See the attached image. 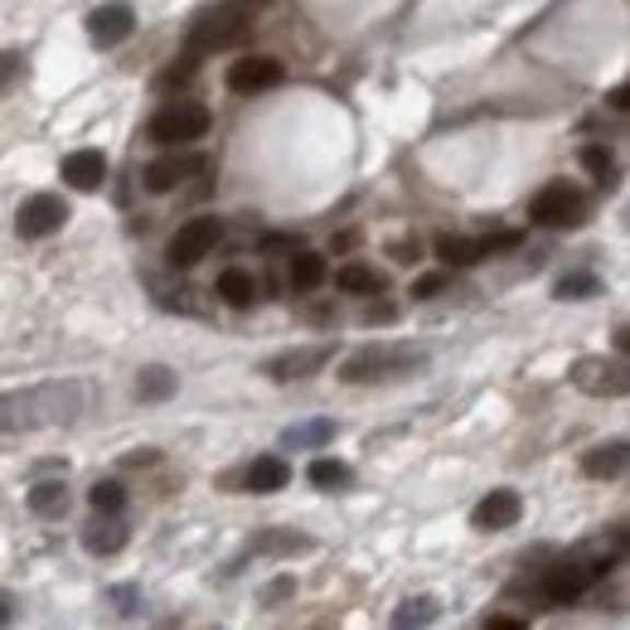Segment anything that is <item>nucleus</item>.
Listing matches in <instances>:
<instances>
[{"label": "nucleus", "mask_w": 630, "mask_h": 630, "mask_svg": "<svg viewBox=\"0 0 630 630\" xmlns=\"http://www.w3.org/2000/svg\"><path fill=\"white\" fill-rule=\"evenodd\" d=\"M582 165H587L602 185H611V179H616V161H611V151H606V145H587V151H582Z\"/></svg>", "instance_id": "nucleus-30"}, {"label": "nucleus", "mask_w": 630, "mask_h": 630, "mask_svg": "<svg viewBox=\"0 0 630 630\" xmlns=\"http://www.w3.org/2000/svg\"><path fill=\"white\" fill-rule=\"evenodd\" d=\"M253 35V25H247V15L238 5L233 10H205V15H195V25H189V54H219V49H238Z\"/></svg>", "instance_id": "nucleus-3"}, {"label": "nucleus", "mask_w": 630, "mask_h": 630, "mask_svg": "<svg viewBox=\"0 0 630 630\" xmlns=\"http://www.w3.org/2000/svg\"><path fill=\"white\" fill-rule=\"evenodd\" d=\"M205 131H209V107H199V103H165L151 117L145 137H151L155 145H185V141H199Z\"/></svg>", "instance_id": "nucleus-4"}, {"label": "nucleus", "mask_w": 630, "mask_h": 630, "mask_svg": "<svg viewBox=\"0 0 630 630\" xmlns=\"http://www.w3.org/2000/svg\"><path fill=\"white\" fill-rule=\"evenodd\" d=\"M306 476H311V486H315V490H345V486L354 480V470L345 466V460H335V456H315Z\"/></svg>", "instance_id": "nucleus-23"}, {"label": "nucleus", "mask_w": 630, "mask_h": 630, "mask_svg": "<svg viewBox=\"0 0 630 630\" xmlns=\"http://www.w3.org/2000/svg\"><path fill=\"white\" fill-rule=\"evenodd\" d=\"M291 592H296V578H277V582H272V587H267V592H262V606H277V602H287V596H291Z\"/></svg>", "instance_id": "nucleus-33"}, {"label": "nucleus", "mask_w": 630, "mask_h": 630, "mask_svg": "<svg viewBox=\"0 0 630 630\" xmlns=\"http://www.w3.org/2000/svg\"><path fill=\"white\" fill-rule=\"evenodd\" d=\"M606 103H611V112H626V107H630V88H626V83H616Z\"/></svg>", "instance_id": "nucleus-36"}, {"label": "nucleus", "mask_w": 630, "mask_h": 630, "mask_svg": "<svg viewBox=\"0 0 630 630\" xmlns=\"http://www.w3.org/2000/svg\"><path fill=\"white\" fill-rule=\"evenodd\" d=\"M582 213H587V199L578 195V189L568 185V179H553V185H544L534 195V205H528V219L544 223V229H578Z\"/></svg>", "instance_id": "nucleus-5"}, {"label": "nucleus", "mask_w": 630, "mask_h": 630, "mask_svg": "<svg viewBox=\"0 0 630 630\" xmlns=\"http://www.w3.org/2000/svg\"><path fill=\"white\" fill-rule=\"evenodd\" d=\"M63 179H69L73 189H103L107 155L103 151H73V155H63Z\"/></svg>", "instance_id": "nucleus-14"}, {"label": "nucleus", "mask_w": 630, "mask_h": 630, "mask_svg": "<svg viewBox=\"0 0 630 630\" xmlns=\"http://www.w3.org/2000/svg\"><path fill=\"white\" fill-rule=\"evenodd\" d=\"M88 408V388L78 378H49V384L0 393V432H44V427H69Z\"/></svg>", "instance_id": "nucleus-1"}, {"label": "nucleus", "mask_w": 630, "mask_h": 630, "mask_svg": "<svg viewBox=\"0 0 630 630\" xmlns=\"http://www.w3.org/2000/svg\"><path fill=\"white\" fill-rule=\"evenodd\" d=\"M442 287H446V277H442V272H427V277L412 281V296H418V301H432Z\"/></svg>", "instance_id": "nucleus-32"}, {"label": "nucleus", "mask_w": 630, "mask_h": 630, "mask_svg": "<svg viewBox=\"0 0 630 630\" xmlns=\"http://www.w3.org/2000/svg\"><path fill=\"white\" fill-rule=\"evenodd\" d=\"M63 223H69V205H63L59 195H30L15 213L20 238H49V233H59Z\"/></svg>", "instance_id": "nucleus-9"}, {"label": "nucleus", "mask_w": 630, "mask_h": 630, "mask_svg": "<svg viewBox=\"0 0 630 630\" xmlns=\"http://www.w3.org/2000/svg\"><path fill=\"white\" fill-rule=\"evenodd\" d=\"M393 253H398V262H412V257H418V243H393Z\"/></svg>", "instance_id": "nucleus-40"}, {"label": "nucleus", "mask_w": 630, "mask_h": 630, "mask_svg": "<svg viewBox=\"0 0 630 630\" xmlns=\"http://www.w3.org/2000/svg\"><path fill=\"white\" fill-rule=\"evenodd\" d=\"M213 291H219L229 306H253L257 301V277L253 272H243V267H229V272H219V281H213Z\"/></svg>", "instance_id": "nucleus-20"}, {"label": "nucleus", "mask_w": 630, "mask_h": 630, "mask_svg": "<svg viewBox=\"0 0 630 630\" xmlns=\"http://www.w3.org/2000/svg\"><path fill=\"white\" fill-rule=\"evenodd\" d=\"M335 359L330 345H311V350H287V354H272L267 359L262 374L277 378V384H291V378H311L315 369H325Z\"/></svg>", "instance_id": "nucleus-12"}, {"label": "nucleus", "mask_w": 630, "mask_h": 630, "mask_svg": "<svg viewBox=\"0 0 630 630\" xmlns=\"http://www.w3.org/2000/svg\"><path fill=\"white\" fill-rule=\"evenodd\" d=\"M287 83V63L267 59V54H247V59L229 63V93L238 97H257V93H272V88Z\"/></svg>", "instance_id": "nucleus-6"}, {"label": "nucleus", "mask_w": 630, "mask_h": 630, "mask_svg": "<svg viewBox=\"0 0 630 630\" xmlns=\"http://www.w3.org/2000/svg\"><path fill=\"white\" fill-rule=\"evenodd\" d=\"M558 301H592V296H602V277L596 272H568V277H558Z\"/></svg>", "instance_id": "nucleus-28"}, {"label": "nucleus", "mask_w": 630, "mask_h": 630, "mask_svg": "<svg viewBox=\"0 0 630 630\" xmlns=\"http://www.w3.org/2000/svg\"><path fill=\"white\" fill-rule=\"evenodd\" d=\"M20 73V54H0V88H10Z\"/></svg>", "instance_id": "nucleus-35"}, {"label": "nucleus", "mask_w": 630, "mask_h": 630, "mask_svg": "<svg viewBox=\"0 0 630 630\" xmlns=\"http://www.w3.org/2000/svg\"><path fill=\"white\" fill-rule=\"evenodd\" d=\"M335 281H340V291H350V296H378V291L388 287L384 272H374V267H364V262L340 267V272H335Z\"/></svg>", "instance_id": "nucleus-22"}, {"label": "nucleus", "mask_w": 630, "mask_h": 630, "mask_svg": "<svg viewBox=\"0 0 630 630\" xmlns=\"http://www.w3.org/2000/svg\"><path fill=\"white\" fill-rule=\"evenodd\" d=\"M83 548H88V553H97V558L121 553V548H127V528L117 524V514H103L97 524L83 528Z\"/></svg>", "instance_id": "nucleus-16"}, {"label": "nucleus", "mask_w": 630, "mask_h": 630, "mask_svg": "<svg viewBox=\"0 0 630 630\" xmlns=\"http://www.w3.org/2000/svg\"><path fill=\"white\" fill-rule=\"evenodd\" d=\"M582 470H587L592 480H616L626 470V442H606V446H592L587 456H582Z\"/></svg>", "instance_id": "nucleus-19"}, {"label": "nucleus", "mask_w": 630, "mask_h": 630, "mask_svg": "<svg viewBox=\"0 0 630 630\" xmlns=\"http://www.w3.org/2000/svg\"><path fill=\"white\" fill-rule=\"evenodd\" d=\"M88 500H93L97 514H121V510H127V490H121L117 480H97V486L88 490Z\"/></svg>", "instance_id": "nucleus-29"}, {"label": "nucleus", "mask_w": 630, "mask_h": 630, "mask_svg": "<svg viewBox=\"0 0 630 630\" xmlns=\"http://www.w3.org/2000/svg\"><path fill=\"white\" fill-rule=\"evenodd\" d=\"M486 626H490V630H524L520 616H486Z\"/></svg>", "instance_id": "nucleus-37"}, {"label": "nucleus", "mask_w": 630, "mask_h": 630, "mask_svg": "<svg viewBox=\"0 0 630 630\" xmlns=\"http://www.w3.org/2000/svg\"><path fill=\"white\" fill-rule=\"evenodd\" d=\"M112 602H117V611H121V616H137L141 592H137V587H112Z\"/></svg>", "instance_id": "nucleus-34"}, {"label": "nucleus", "mask_w": 630, "mask_h": 630, "mask_svg": "<svg viewBox=\"0 0 630 630\" xmlns=\"http://www.w3.org/2000/svg\"><path fill=\"white\" fill-rule=\"evenodd\" d=\"M520 514H524L520 490H490L486 500L470 510V524H476L480 534H500V528H514V524H520Z\"/></svg>", "instance_id": "nucleus-11"}, {"label": "nucleus", "mask_w": 630, "mask_h": 630, "mask_svg": "<svg viewBox=\"0 0 630 630\" xmlns=\"http://www.w3.org/2000/svg\"><path fill=\"white\" fill-rule=\"evenodd\" d=\"M0 626H10V596L0 592Z\"/></svg>", "instance_id": "nucleus-42"}, {"label": "nucleus", "mask_w": 630, "mask_h": 630, "mask_svg": "<svg viewBox=\"0 0 630 630\" xmlns=\"http://www.w3.org/2000/svg\"><path fill=\"white\" fill-rule=\"evenodd\" d=\"M155 460H161V456H155L151 446H141V452H131V456H127V466H155Z\"/></svg>", "instance_id": "nucleus-38"}, {"label": "nucleus", "mask_w": 630, "mask_h": 630, "mask_svg": "<svg viewBox=\"0 0 630 630\" xmlns=\"http://www.w3.org/2000/svg\"><path fill=\"white\" fill-rule=\"evenodd\" d=\"M175 388H179V378L165 364H145L141 374H137V398L141 402H165Z\"/></svg>", "instance_id": "nucleus-21"}, {"label": "nucleus", "mask_w": 630, "mask_h": 630, "mask_svg": "<svg viewBox=\"0 0 630 630\" xmlns=\"http://www.w3.org/2000/svg\"><path fill=\"white\" fill-rule=\"evenodd\" d=\"M131 30H137V10H131L127 0H107V5H97L93 15H88V39H93L97 49L121 44Z\"/></svg>", "instance_id": "nucleus-10"}, {"label": "nucleus", "mask_w": 630, "mask_h": 630, "mask_svg": "<svg viewBox=\"0 0 630 630\" xmlns=\"http://www.w3.org/2000/svg\"><path fill=\"white\" fill-rule=\"evenodd\" d=\"M189 171H199V161H179V155H161V161L145 165V189L151 195H171Z\"/></svg>", "instance_id": "nucleus-17"}, {"label": "nucleus", "mask_w": 630, "mask_h": 630, "mask_svg": "<svg viewBox=\"0 0 630 630\" xmlns=\"http://www.w3.org/2000/svg\"><path fill=\"white\" fill-rule=\"evenodd\" d=\"M30 510L44 514V520L69 510V490H63V480H39V486L30 490Z\"/></svg>", "instance_id": "nucleus-26"}, {"label": "nucleus", "mask_w": 630, "mask_h": 630, "mask_svg": "<svg viewBox=\"0 0 630 630\" xmlns=\"http://www.w3.org/2000/svg\"><path fill=\"white\" fill-rule=\"evenodd\" d=\"M592 582H596V578H592L587 562H558V568L544 572V596H548L553 606H568V602H578V596L587 592Z\"/></svg>", "instance_id": "nucleus-13"}, {"label": "nucleus", "mask_w": 630, "mask_h": 630, "mask_svg": "<svg viewBox=\"0 0 630 630\" xmlns=\"http://www.w3.org/2000/svg\"><path fill=\"white\" fill-rule=\"evenodd\" d=\"M436 257L446 267H470L486 257V247H480V238H436Z\"/></svg>", "instance_id": "nucleus-27"}, {"label": "nucleus", "mask_w": 630, "mask_h": 630, "mask_svg": "<svg viewBox=\"0 0 630 630\" xmlns=\"http://www.w3.org/2000/svg\"><path fill=\"white\" fill-rule=\"evenodd\" d=\"M364 320H369V325H374V320H378V325H388V320H393V306H369V311H364Z\"/></svg>", "instance_id": "nucleus-39"}, {"label": "nucleus", "mask_w": 630, "mask_h": 630, "mask_svg": "<svg viewBox=\"0 0 630 630\" xmlns=\"http://www.w3.org/2000/svg\"><path fill=\"white\" fill-rule=\"evenodd\" d=\"M219 238H223V223L219 219H189V223H179V233L171 238V262L175 267L205 262L213 247H219Z\"/></svg>", "instance_id": "nucleus-8"}, {"label": "nucleus", "mask_w": 630, "mask_h": 630, "mask_svg": "<svg viewBox=\"0 0 630 630\" xmlns=\"http://www.w3.org/2000/svg\"><path fill=\"white\" fill-rule=\"evenodd\" d=\"M422 364L427 350H412V345H364L340 364V378L345 384H374V378H402Z\"/></svg>", "instance_id": "nucleus-2"}, {"label": "nucleus", "mask_w": 630, "mask_h": 630, "mask_svg": "<svg viewBox=\"0 0 630 630\" xmlns=\"http://www.w3.org/2000/svg\"><path fill=\"white\" fill-rule=\"evenodd\" d=\"M189 78H195V54H185V59H175V69H165L155 78V88H185Z\"/></svg>", "instance_id": "nucleus-31"}, {"label": "nucleus", "mask_w": 630, "mask_h": 630, "mask_svg": "<svg viewBox=\"0 0 630 630\" xmlns=\"http://www.w3.org/2000/svg\"><path fill=\"white\" fill-rule=\"evenodd\" d=\"M572 384L582 393H592V398H621L630 388V374L621 359H578V364H572Z\"/></svg>", "instance_id": "nucleus-7"}, {"label": "nucleus", "mask_w": 630, "mask_h": 630, "mask_svg": "<svg viewBox=\"0 0 630 630\" xmlns=\"http://www.w3.org/2000/svg\"><path fill=\"white\" fill-rule=\"evenodd\" d=\"M233 5H238V10H267L272 0H233Z\"/></svg>", "instance_id": "nucleus-41"}, {"label": "nucleus", "mask_w": 630, "mask_h": 630, "mask_svg": "<svg viewBox=\"0 0 630 630\" xmlns=\"http://www.w3.org/2000/svg\"><path fill=\"white\" fill-rule=\"evenodd\" d=\"M325 442H335L330 418H311V422H296L281 432V446H287V452H315V446H325Z\"/></svg>", "instance_id": "nucleus-18"}, {"label": "nucleus", "mask_w": 630, "mask_h": 630, "mask_svg": "<svg viewBox=\"0 0 630 630\" xmlns=\"http://www.w3.org/2000/svg\"><path fill=\"white\" fill-rule=\"evenodd\" d=\"M243 486L253 494H277V490L291 486V466L281 456H257L253 466L243 470Z\"/></svg>", "instance_id": "nucleus-15"}, {"label": "nucleus", "mask_w": 630, "mask_h": 630, "mask_svg": "<svg viewBox=\"0 0 630 630\" xmlns=\"http://www.w3.org/2000/svg\"><path fill=\"white\" fill-rule=\"evenodd\" d=\"M442 616V602L436 596H408V602L393 611V626H432Z\"/></svg>", "instance_id": "nucleus-25"}, {"label": "nucleus", "mask_w": 630, "mask_h": 630, "mask_svg": "<svg viewBox=\"0 0 630 630\" xmlns=\"http://www.w3.org/2000/svg\"><path fill=\"white\" fill-rule=\"evenodd\" d=\"M325 272H330V267H325L320 253H296V257H291L287 277H291V287H296V291H315L325 281Z\"/></svg>", "instance_id": "nucleus-24"}]
</instances>
